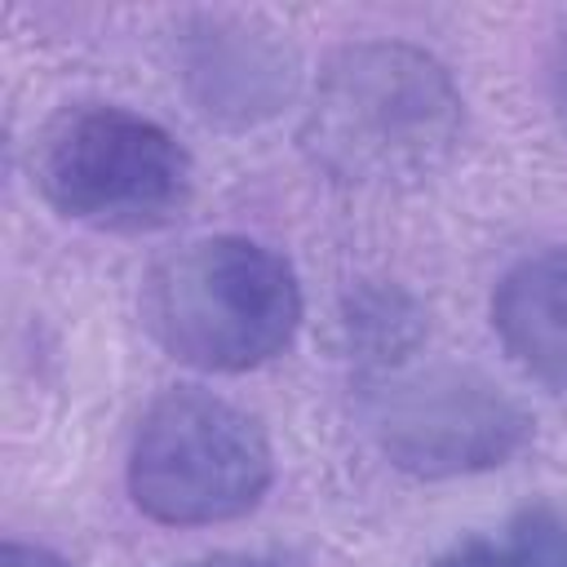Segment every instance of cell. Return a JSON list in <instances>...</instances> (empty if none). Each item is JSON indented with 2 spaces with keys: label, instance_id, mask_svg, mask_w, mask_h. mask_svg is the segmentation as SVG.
I'll use <instances>...</instances> for the list:
<instances>
[{
  "label": "cell",
  "instance_id": "1",
  "mask_svg": "<svg viewBox=\"0 0 567 567\" xmlns=\"http://www.w3.org/2000/svg\"><path fill=\"white\" fill-rule=\"evenodd\" d=\"M465 137L452 71L408 40L337 49L306 102L301 151L346 186H412L434 177Z\"/></svg>",
  "mask_w": 567,
  "mask_h": 567
},
{
  "label": "cell",
  "instance_id": "2",
  "mask_svg": "<svg viewBox=\"0 0 567 567\" xmlns=\"http://www.w3.org/2000/svg\"><path fill=\"white\" fill-rule=\"evenodd\" d=\"M142 319L186 368L252 372L292 346L301 328V284L270 244L204 235L151 266Z\"/></svg>",
  "mask_w": 567,
  "mask_h": 567
},
{
  "label": "cell",
  "instance_id": "3",
  "mask_svg": "<svg viewBox=\"0 0 567 567\" xmlns=\"http://www.w3.org/2000/svg\"><path fill=\"white\" fill-rule=\"evenodd\" d=\"M31 182L66 221L151 235L186 213L195 164L159 120L120 102H75L40 128Z\"/></svg>",
  "mask_w": 567,
  "mask_h": 567
},
{
  "label": "cell",
  "instance_id": "4",
  "mask_svg": "<svg viewBox=\"0 0 567 567\" xmlns=\"http://www.w3.org/2000/svg\"><path fill=\"white\" fill-rule=\"evenodd\" d=\"M275 452L252 412L208 390L159 394L128 443V496L164 527H213L261 505Z\"/></svg>",
  "mask_w": 567,
  "mask_h": 567
},
{
  "label": "cell",
  "instance_id": "5",
  "mask_svg": "<svg viewBox=\"0 0 567 567\" xmlns=\"http://www.w3.org/2000/svg\"><path fill=\"white\" fill-rule=\"evenodd\" d=\"M368 430L412 478H465L523 452L532 416L470 368H390L368 381Z\"/></svg>",
  "mask_w": 567,
  "mask_h": 567
},
{
  "label": "cell",
  "instance_id": "6",
  "mask_svg": "<svg viewBox=\"0 0 567 567\" xmlns=\"http://www.w3.org/2000/svg\"><path fill=\"white\" fill-rule=\"evenodd\" d=\"M177 75L204 120L248 128L292 97L297 49L257 13H190L177 31Z\"/></svg>",
  "mask_w": 567,
  "mask_h": 567
},
{
  "label": "cell",
  "instance_id": "7",
  "mask_svg": "<svg viewBox=\"0 0 567 567\" xmlns=\"http://www.w3.org/2000/svg\"><path fill=\"white\" fill-rule=\"evenodd\" d=\"M492 328L536 385L567 394V248L527 252L501 275Z\"/></svg>",
  "mask_w": 567,
  "mask_h": 567
},
{
  "label": "cell",
  "instance_id": "8",
  "mask_svg": "<svg viewBox=\"0 0 567 567\" xmlns=\"http://www.w3.org/2000/svg\"><path fill=\"white\" fill-rule=\"evenodd\" d=\"M434 567H567V509L554 501L523 505L496 536H465Z\"/></svg>",
  "mask_w": 567,
  "mask_h": 567
},
{
  "label": "cell",
  "instance_id": "9",
  "mask_svg": "<svg viewBox=\"0 0 567 567\" xmlns=\"http://www.w3.org/2000/svg\"><path fill=\"white\" fill-rule=\"evenodd\" d=\"M350 350H359L377 372L403 368L408 350L421 341V315L403 292H363L346 310Z\"/></svg>",
  "mask_w": 567,
  "mask_h": 567
},
{
  "label": "cell",
  "instance_id": "10",
  "mask_svg": "<svg viewBox=\"0 0 567 567\" xmlns=\"http://www.w3.org/2000/svg\"><path fill=\"white\" fill-rule=\"evenodd\" d=\"M0 567H71L62 554H53L49 545H27V540H4L0 549Z\"/></svg>",
  "mask_w": 567,
  "mask_h": 567
},
{
  "label": "cell",
  "instance_id": "11",
  "mask_svg": "<svg viewBox=\"0 0 567 567\" xmlns=\"http://www.w3.org/2000/svg\"><path fill=\"white\" fill-rule=\"evenodd\" d=\"M182 567H292V563L279 554H208V558H195Z\"/></svg>",
  "mask_w": 567,
  "mask_h": 567
},
{
  "label": "cell",
  "instance_id": "12",
  "mask_svg": "<svg viewBox=\"0 0 567 567\" xmlns=\"http://www.w3.org/2000/svg\"><path fill=\"white\" fill-rule=\"evenodd\" d=\"M558 84H563V111H567V40H563V66H558Z\"/></svg>",
  "mask_w": 567,
  "mask_h": 567
}]
</instances>
